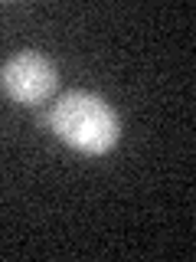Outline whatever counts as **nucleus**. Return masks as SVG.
Returning a JSON list of instances; mask_svg holds the SVG:
<instances>
[{
  "instance_id": "nucleus-1",
  "label": "nucleus",
  "mask_w": 196,
  "mask_h": 262,
  "mask_svg": "<svg viewBox=\"0 0 196 262\" xmlns=\"http://www.w3.org/2000/svg\"><path fill=\"white\" fill-rule=\"evenodd\" d=\"M49 131L62 138L69 147L82 154H105L111 151L121 135L118 115L102 95L92 92H69L49 112Z\"/></svg>"
},
{
  "instance_id": "nucleus-2",
  "label": "nucleus",
  "mask_w": 196,
  "mask_h": 262,
  "mask_svg": "<svg viewBox=\"0 0 196 262\" xmlns=\"http://www.w3.org/2000/svg\"><path fill=\"white\" fill-rule=\"evenodd\" d=\"M56 66L39 53H16L0 69V85L16 105H39L56 89Z\"/></svg>"
}]
</instances>
